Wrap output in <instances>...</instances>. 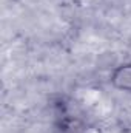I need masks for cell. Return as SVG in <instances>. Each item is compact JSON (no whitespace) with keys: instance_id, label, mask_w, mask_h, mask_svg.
<instances>
[{"instance_id":"6da1fadb","label":"cell","mask_w":131,"mask_h":133,"mask_svg":"<svg viewBox=\"0 0 131 133\" xmlns=\"http://www.w3.org/2000/svg\"><path fill=\"white\" fill-rule=\"evenodd\" d=\"M110 84L113 88L131 95V61L114 66L110 73Z\"/></svg>"}]
</instances>
